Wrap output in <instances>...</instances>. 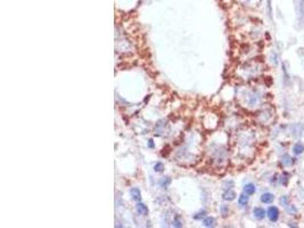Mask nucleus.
I'll return each mask as SVG.
<instances>
[{
	"label": "nucleus",
	"mask_w": 304,
	"mask_h": 228,
	"mask_svg": "<svg viewBox=\"0 0 304 228\" xmlns=\"http://www.w3.org/2000/svg\"><path fill=\"white\" fill-rule=\"evenodd\" d=\"M222 197H223V200H226V201H234V200L236 198V193L234 192V191H231V189H228V191H226V192L223 193Z\"/></svg>",
	"instance_id": "7"
},
{
	"label": "nucleus",
	"mask_w": 304,
	"mask_h": 228,
	"mask_svg": "<svg viewBox=\"0 0 304 228\" xmlns=\"http://www.w3.org/2000/svg\"><path fill=\"white\" fill-rule=\"evenodd\" d=\"M279 203H280V205H283L284 208H287L288 205L291 204V200H289V197H288L287 195H283L280 197V200H279Z\"/></svg>",
	"instance_id": "13"
},
{
	"label": "nucleus",
	"mask_w": 304,
	"mask_h": 228,
	"mask_svg": "<svg viewBox=\"0 0 304 228\" xmlns=\"http://www.w3.org/2000/svg\"><path fill=\"white\" fill-rule=\"evenodd\" d=\"M255 191H256V187L253 184H247V185L244 186V193L247 194V195H253L255 193Z\"/></svg>",
	"instance_id": "9"
},
{
	"label": "nucleus",
	"mask_w": 304,
	"mask_h": 228,
	"mask_svg": "<svg viewBox=\"0 0 304 228\" xmlns=\"http://www.w3.org/2000/svg\"><path fill=\"white\" fill-rule=\"evenodd\" d=\"M220 212H221L222 217H227V216H228V213H229V208H228V205L222 204V205H221V208H220Z\"/></svg>",
	"instance_id": "16"
},
{
	"label": "nucleus",
	"mask_w": 304,
	"mask_h": 228,
	"mask_svg": "<svg viewBox=\"0 0 304 228\" xmlns=\"http://www.w3.org/2000/svg\"><path fill=\"white\" fill-rule=\"evenodd\" d=\"M178 219H179V217L177 216V217H175V219H174V226H177V227H181L182 224H181V221H179Z\"/></svg>",
	"instance_id": "21"
},
{
	"label": "nucleus",
	"mask_w": 304,
	"mask_h": 228,
	"mask_svg": "<svg viewBox=\"0 0 304 228\" xmlns=\"http://www.w3.org/2000/svg\"><path fill=\"white\" fill-rule=\"evenodd\" d=\"M286 210H287L288 215H291V216L297 213V209H296V206H295L294 204H289L287 208H286Z\"/></svg>",
	"instance_id": "15"
},
{
	"label": "nucleus",
	"mask_w": 304,
	"mask_h": 228,
	"mask_svg": "<svg viewBox=\"0 0 304 228\" xmlns=\"http://www.w3.org/2000/svg\"><path fill=\"white\" fill-rule=\"evenodd\" d=\"M161 186L162 187H164V188H166V187H169V185L171 184V179L169 178V177H165V178H163L162 180H161Z\"/></svg>",
	"instance_id": "17"
},
{
	"label": "nucleus",
	"mask_w": 304,
	"mask_h": 228,
	"mask_svg": "<svg viewBox=\"0 0 304 228\" xmlns=\"http://www.w3.org/2000/svg\"><path fill=\"white\" fill-rule=\"evenodd\" d=\"M148 145H149V147H153V140H149Z\"/></svg>",
	"instance_id": "23"
},
{
	"label": "nucleus",
	"mask_w": 304,
	"mask_h": 228,
	"mask_svg": "<svg viewBox=\"0 0 304 228\" xmlns=\"http://www.w3.org/2000/svg\"><path fill=\"white\" fill-rule=\"evenodd\" d=\"M274 200V195L272 193H263L261 195V202L264 204H270Z\"/></svg>",
	"instance_id": "3"
},
{
	"label": "nucleus",
	"mask_w": 304,
	"mask_h": 228,
	"mask_svg": "<svg viewBox=\"0 0 304 228\" xmlns=\"http://www.w3.org/2000/svg\"><path fill=\"white\" fill-rule=\"evenodd\" d=\"M135 208H137V211H138L139 215L145 216V215H147V213H148V208H147L144 203H138Z\"/></svg>",
	"instance_id": "10"
},
{
	"label": "nucleus",
	"mask_w": 304,
	"mask_h": 228,
	"mask_svg": "<svg viewBox=\"0 0 304 228\" xmlns=\"http://www.w3.org/2000/svg\"><path fill=\"white\" fill-rule=\"evenodd\" d=\"M292 128H293V136L294 137H301L302 132L304 130V126H302L301 123H296Z\"/></svg>",
	"instance_id": "5"
},
{
	"label": "nucleus",
	"mask_w": 304,
	"mask_h": 228,
	"mask_svg": "<svg viewBox=\"0 0 304 228\" xmlns=\"http://www.w3.org/2000/svg\"><path fill=\"white\" fill-rule=\"evenodd\" d=\"M267 7H268V14L270 18H272V3H271V0H268L267 1Z\"/></svg>",
	"instance_id": "19"
},
{
	"label": "nucleus",
	"mask_w": 304,
	"mask_h": 228,
	"mask_svg": "<svg viewBox=\"0 0 304 228\" xmlns=\"http://www.w3.org/2000/svg\"><path fill=\"white\" fill-rule=\"evenodd\" d=\"M304 152V145L302 143H296L293 146V153L295 155H301L302 153Z\"/></svg>",
	"instance_id": "8"
},
{
	"label": "nucleus",
	"mask_w": 304,
	"mask_h": 228,
	"mask_svg": "<svg viewBox=\"0 0 304 228\" xmlns=\"http://www.w3.org/2000/svg\"><path fill=\"white\" fill-rule=\"evenodd\" d=\"M203 224H204L205 227H214L215 220H214V218H212V217H207V218L204 219Z\"/></svg>",
	"instance_id": "14"
},
{
	"label": "nucleus",
	"mask_w": 304,
	"mask_h": 228,
	"mask_svg": "<svg viewBox=\"0 0 304 228\" xmlns=\"http://www.w3.org/2000/svg\"><path fill=\"white\" fill-rule=\"evenodd\" d=\"M130 194H131V196H132L135 201H140L141 200V194H140V191L138 188H132L130 191Z\"/></svg>",
	"instance_id": "11"
},
{
	"label": "nucleus",
	"mask_w": 304,
	"mask_h": 228,
	"mask_svg": "<svg viewBox=\"0 0 304 228\" xmlns=\"http://www.w3.org/2000/svg\"><path fill=\"white\" fill-rule=\"evenodd\" d=\"M205 216V212L203 211V212H201V213H198V216H195V219H201V218H203Z\"/></svg>",
	"instance_id": "22"
},
{
	"label": "nucleus",
	"mask_w": 304,
	"mask_h": 228,
	"mask_svg": "<svg viewBox=\"0 0 304 228\" xmlns=\"http://www.w3.org/2000/svg\"><path fill=\"white\" fill-rule=\"evenodd\" d=\"M288 180H289V176H288L287 173H283V176H281V178H280L281 185L286 186L288 184Z\"/></svg>",
	"instance_id": "18"
},
{
	"label": "nucleus",
	"mask_w": 304,
	"mask_h": 228,
	"mask_svg": "<svg viewBox=\"0 0 304 228\" xmlns=\"http://www.w3.org/2000/svg\"><path fill=\"white\" fill-rule=\"evenodd\" d=\"M293 163H294V160L292 159L288 154H285V155L281 156V164L284 167H291Z\"/></svg>",
	"instance_id": "6"
},
{
	"label": "nucleus",
	"mask_w": 304,
	"mask_h": 228,
	"mask_svg": "<svg viewBox=\"0 0 304 228\" xmlns=\"http://www.w3.org/2000/svg\"><path fill=\"white\" fill-rule=\"evenodd\" d=\"M295 8H296V13H297V22L300 24H304V0H295Z\"/></svg>",
	"instance_id": "1"
},
{
	"label": "nucleus",
	"mask_w": 304,
	"mask_h": 228,
	"mask_svg": "<svg viewBox=\"0 0 304 228\" xmlns=\"http://www.w3.org/2000/svg\"><path fill=\"white\" fill-rule=\"evenodd\" d=\"M248 196L249 195H247V194H241V195H239L238 204L240 205V206H245L248 203Z\"/></svg>",
	"instance_id": "12"
},
{
	"label": "nucleus",
	"mask_w": 304,
	"mask_h": 228,
	"mask_svg": "<svg viewBox=\"0 0 304 228\" xmlns=\"http://www.w3.org/2000/svg\"><path fill=\"white\" fill-rule=\"evenodd\" d=\"M279 215H280L279 209H278L277 206H274V205L269 206L268 210H267V216H268L269 220H270L271 222H277L278 219H279Z\"/></svg>",
	"instance_id": "2"
},
{
	"label": "nucleus",
	"mask_w": 304,
	"mask_h": 228,
	"mask_svg": "<svg viewBox=\"0 0 304 228\" xmlns=\"http://www.w3.org/2000/svg\"><path fill=\"white\" fill-rule=\"evenodd\" d=\"M253 215H254V217L256 219L262 220V219L265 217L267 212H265L264 209H262V208H254V210H253Z\"/></svg>",
	"instance_id": "4"
},
{
	"label": "nucleus",
	"mask_w": 304,
	"mask_h": 228,
	"mask_svg": "<svg viewBox=\"0 0 304 228\" xmlns=\"http://www.w3.org/2000/svg\"><path fill=\"white\" fill-rule=\"evenodd\" d=\"M164 169V165L162 164L161 162H159V163H156L155 164V167H154V170H155L156 172H161Z\"/></svg>",
	"instance_id": "20"
}]
</instances>
